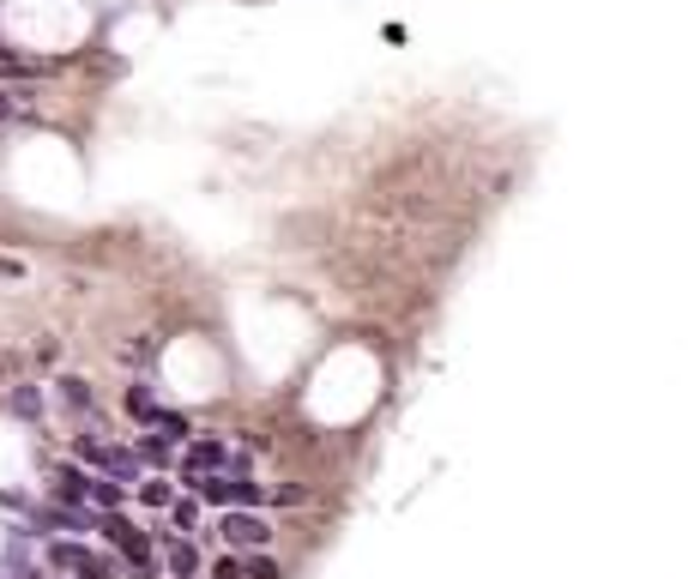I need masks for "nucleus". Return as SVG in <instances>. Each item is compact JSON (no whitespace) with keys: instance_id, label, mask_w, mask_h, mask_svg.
I'll use <instances>...</instances> for the list:
<instances>
[{"instance_id":"1","label":"nucleus","mask_w":688,"mask_h":579,"mask_svg":"<svg viewBox=\"0 0 688 579\" xmlns=\"http://www.w3.org/2000/svg\"><path fill=\"white\" fill-rule=\"evenodd\" d=\"M218 471H248V459L224 435L188 441V453H182V483H200V477H218Z\"/></svg>"},{"instance_id":"2","label":"nucleus","mask_w":688,"mask_h":579,"mask_svg":"<svg viewBox=\"0 0 688 579\" xmlns=\"http://www.w3.org/2000/svg\"><path fill=\"white\" fill-rule=\"evenodd\" d=\"M104 538L116 543L121 555H128V574H133V579H164V567H157V550H152V538H145V531H133L128 519H121V507H116V514H104Z\"/></svg>"},{"instance_id":"3","label":"nucleus","mask_w":688,"mask_h":579,"mask_svg":"<svg viewBox=\"0 0 688 579\" xmlns=\"http://www.w3.org/2000/svg\"><path fill=\"white\" fill-rule=\"evenodd\" d=\"M49 562L61 567V574H73V579H121V562H116V555L92 550V543H73V538L49 543Z\"/></svg>"},{"instance_id":"4","label":"nucleus","mask_w":688,"mask_h":579,"mask_svg":"<svg viewBox=\"0 0 688 579\" xmlns=\"http://www.w3.org/2000/svg\"><path fill=\"white\" fill-rule=\"evenodd\" d=\"M79 459L92 465V471H104V477H121V483H145L140 477V453L109 447V441H97V435H79Z\"/></svg>"},{"instance_id":"5","label":"nucleus","mask_w":688,"mask_h":579,"mask_svg":"<svg viewBox=\"0 0 688 579\" xmlns=\"http://www.w3.org/2000/svg\"><path fill=\"white\" fill-rule=\"evenodd\" d=\"M194 490H200V502H218V507H254V502H266V490H261V483H248V471L200 477Z\"/></svg>"},{"instance_id":"6","label":"nucleus","mask_w":688,"mask_h":579,"mask_svg":"<svg viewBox=\"0 0 688 579\" xmlns=\"http://www.w3.org/2000/svg\"><path fill=\"white\" fill-rule=\"evenodd\" d=\"M128 411H133V423H145V429H164V435L188 441V417L164 411V405L152 399V386H128Z\"/></svg>"},{"instance_id":"7","label":"nucleus","mask_w":688,"mask_h":579,"mask_svg":"<svg viewBox=\"0 0 688 579\" xmlns=\"http://www.w3.org/2000/svg\"><path fill=\"white\" fill-rule=\"evenodd\" d=\"M218 538L230 543V550H266V543H273V526H266L261 514H224V526H218Z\"/></svg>"},{"instance_id":"8","label":"nucleus","mask_w":688,"mask_h":579,"mask_svg":"<svg viewBox=\"0 0 688 579\" xmlns=\"http://www.w3.org/2000/svg\"><path fill=\"white\" fill-rule=\"evenodd\" d=\"M164 562H169V574H176V579H194V574H200L194 538H169V543H164Z\"/></svg>"},{"instance_id":"9","label":"nucleus","mask_w":688,"mask_h":579,"mask_svg":"<svg viewBox=\"0 0 688 579\" xmlns=\"http://www.w3.org/2000/svg\"><path fill=\"white\" fill-rule=\"evenodd\" d=\"M55 495H61V502H92V471L61 465V471H55Z\"/></svg>"},{"instance_id":"10","label":"nucleus","mask_w":688,"mask_h":579,"mask_svg":"<svg viewBox=\"0 0 688 579\" xmlns=\"http://www.w3.org/2000/svg\"><path fill=\"white\" fill-rule=\"evenodd\" d=\"M121 490H128L121 477H92V507H104V514H116V507H121Z\"/></svg>"},{"instance_id":"11","label":"nucleus","mask_w":688,"mask_h":579,"mask_svg":"<svg viewBox=\"0 0 688 579\" xmlns=\"http://www.w3.org/2000/svg\"><path fill=\"white\" fill-rule=\"evenodd\" d=\"M61 399L73 405V411H92V417H97V393H92L85 381H61Z\"/></svg>"},{"instance_id":"12","label":"nucleus","mask_w":688,"mask_h":579,"mask_svg":"<svg viewBox=\"0 0 688 579\" xmlns=\"http://www.w3.org/2000/svg\"><path fill=\"white\" fill-rule=\"evenodd\" d=\"M140 502H152V507H176V490H169L164 477H152V483H140Z\"/></svg>"},{"instance_id":"13","label":"nucleus","mask_w":688,"mask_h":579,"mask_svg":"<svg viewBox=\"0 0 688 579\" xmlns=\"http://www.w3.org/2000/svg\"><path fill=\"white\" fill-rule=\"evenodd\" d=\"M169 514H176V526H182V531L200 526V502H194V495H176V507H169Z\"/></svg>"},{"instance_id":"14","label":"nucleus","mask_w":688,"mask_h":579,"mask_svg":"<svg viewBox=\"0 0 688 579\" xmlns=\"http://www.w3.org/2000/svg\"><path fill=\"white\" fill-rule=\"evenodd\" d=\"M248 579H278V562L261 550H248Z\"/></svg>"},{"instance_id":"15","label":"nucleus","mask_w":688,"mask_h":579,"mask_svg":"<svg viewBox=\"0 0 688 579\" xmlns=\"http://www.w3.org/2000/svg\"><path fill=\"white\" fill-rule=\"evenodd\" d=\"M169 441H176V435H164V429H157V435H145V459L164 465V459H169Z\"/></svg>"},{"instance_id":"16","label":"nucleus","mask_w":688,"mask_h":579,"mask_svg":"<svg viewBox=\"0 0 688 579\" xmlns=\"http://www.w3.org/2000/svg\"><path fill=\"white\" fill-rule=\"evenodd\" d=\"M212 579H248V562L242 555H224V562L212 567Z\"/></svg>"},{"instance_id":"17","label":"nucleus","mask_w":688,"mask_h":579,"mask_svg":"<svg viewBox=\"0 0 688 579\" xmlns=\"http://www.w3.org/2000/svg\"><path fill=\"white\" fill-rule=\"evenodd\" d=\"M7 116H13V104H7V91H0V121H7Z\"/></svg>"}]
</instances>
